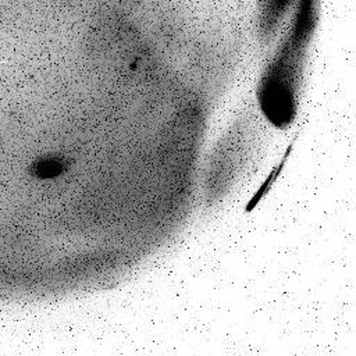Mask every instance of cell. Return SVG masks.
Returning a JSON list of instances; mask_svg holds the SVG:
<instances>
[{
    "instance_id": "cell-1",
    "label": "cell",
    "mask_w": 356,
    "mask_h": 356,
    "mask_svg": "<svg viewBox=\"0 0 356 356\" xmlns=\"http://www.w3.org/2000/svg\"><path fill=\"white\" fill-rule=\"evenodd\" d=\"M320 0H296L295 14L281 53L264 76L260 88V106L266 117L277 127L291 124L295 114L293 78L298 56L309 42L318 18Z\"/></svg>"
},
{
    "instance_id": "cell-2",
    "label": "cell",
    "mask_w": 356,
    "mask_h": 356,
    "mask_svg": "<svg viewBox=\"0 0 356 356\" xmlns=\"http://www.w3.org/2000/svg\"><path fill=\"white\" fill-rule=\"evenodd\" d=\"M292 3L293 0H261L259 21L264 35H268L275 29Z\"/></svg>"
},
{
    "instance_id": "cell-3",
    "label": "cell",
    "mask_w": 356,
    "mask_h": 356,
    "mask_svg": "<svg viewBox=\"0 0 356 356\" xmlns=\"http://www.w3.org/2000/svg\"><path fill=\"white\" fill-rule=\"evenodd\" d=\"M68 164L60 156H42L29 165V174L38 179H53L63 175Z\"/></svg>"
}]
</instances>
